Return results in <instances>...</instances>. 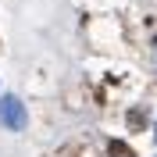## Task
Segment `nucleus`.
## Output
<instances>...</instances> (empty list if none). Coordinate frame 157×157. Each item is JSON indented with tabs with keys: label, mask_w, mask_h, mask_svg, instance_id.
Masks as SVG:
<instances>
[{
	"label": "nucleus",
	"mask_w": 157,
	"mask_h": 157,
	"mask_svg": "<svg viewBox=\"0 0 157 157\" xmlns=\"http://www.w3.org/2000/svg\"><path fill=\"white\" fill-rule=\"evenodd\" d=\"M0 125H7L11 132H21V128L29 125V114H25L18 97H4L0 100Z\"/></svg>",
	"instance_id": "1"
}]
</instances>
